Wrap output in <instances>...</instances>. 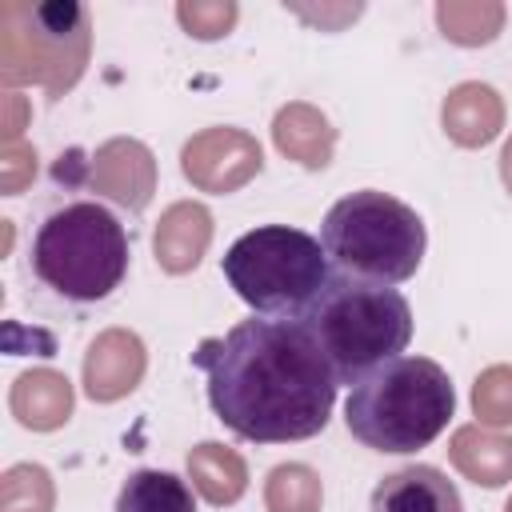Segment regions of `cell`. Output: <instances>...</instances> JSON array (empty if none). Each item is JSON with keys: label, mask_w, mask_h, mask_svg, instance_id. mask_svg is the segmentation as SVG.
Returning a JSON list of instances; mask_svg holds the SVG:
<instances>
[{"label": "cell", "mask_w": 512, "mask_h": 512, "mask_svg": "<svg viewBox=\"0 0 512 512\" xmlns=\"http://www.w3.org/2000/svg\"><path fill=\"white\" fill-rule=\"evenodd\" d=\"M320 244L328 252L332 272L372 280V284H404L416 276L428 228L404 200L360 188L340 196L320 224Z\"/></svg>", "instance_id": "obj_5"}, {"label": "cell", "mask_w": 512, "mask_h": 512, "mask_svg": "<svg viewBox=\"0 0 512 512\" xmlns=\"http://www.w3.org/2000/svg\"><path fill=\"white\" fill-rule=\"evenodd\" d=\"M228 288L268 320H300L336 276L320 236L288 224H260L236 236L220 260Z\"/></svg>", "instance_id": "obj_6"}, {"label": "cell", "mask_w": 512, "mask_h": 512, "mask_svg": "<svg viewBox=\"0 0 512 512\" xmlns=\"http://www.w3.org/2000/svg\"><path fill=\"white\" fill-rule=\"evenodd\" d=\"M456 392L448 372L428 356H396L348 388L344 424L348 432L388 456L428 448L452 420Z\"/></svg>", "instance_id": "obj_4"}, {"label": "cell", "mask_w": 512, "mask_h": 512, "mask_svg": "<svg viewBox=\"0 0 512 512\" xmlns=\"http://www.w3.org/2000/svg\"><path fill=\"white\" fill-rule=\"evenodd\" d=\"M316 348L324 352L336 384L352 388L380 364L404 356L412 344V304L396 284H372L356 276H332L328 288L300 316Z\"/></svg>", "instance_id": "obj_3"}, {"label": "cell", "mask_w": 512, "mask_h": 512, "mask_svg": "<svg viewBox=\"0 0 512 512\" xmlns=\"http://www.w3.org/2000/svg\"><path fill=\"white\" fill-rule=\"evenodd\" d=\"M128 228L100 200H64L28 240V272L64 304H100L128 276Z\"/></svg>", "instance_id": "obj_2"}, {"label": "cell", "mask_w": 512, "mask_h": 512, "mask_svg": "<svg viewBox=\"0 0 512 512\" xmlns=\"http://www.w3.org/2000/svg\"><path fill=\"white\" fill-rule=\"evenodd\" d=\"M116 512H200V508H196V492L176 472L136 468L116 492Z\"/></svg>", "instance_id": "obj_8"}, {"label": "cell", "mask_w": 512, "mask_h": 512, "mask_svg": "<svg viewBox=\"0 0 512 512\" xmlns=\"http://www.w3.org/2000/svg\"><path fill=\"white\" fill-rule=\"evenodd\" d=\"M372 512H464V504L440 468L408 464L372 488Z\"/></svg>", "instance_id": "obj_7"}, {"label": "cell", "mask_w": 512, "mask_h": 512, "mask_svg": "<svg viewBox=\"0 0 512 512\" xmlns=\"http://www.w3.org/2000/svg\"><path fill=\"white\" fill-rule=\"evenodd\" d=\"M212 416L252 444H292L328 428L336 376L300 320L248 316L192 352Z\"/></svg>", "instance_id": "obj_1"}]
</instances>
